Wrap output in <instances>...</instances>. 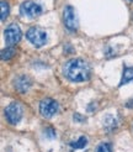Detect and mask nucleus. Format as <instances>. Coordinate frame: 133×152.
<instances>
[{"mask_svg":"<svg viewBox=\"0 0 133 152\" xmlns=\"http://www.w3.org/2000/svg\"><path fill=\"white\" fill-rule=\"evenodd\" d=\"M63 73L70 82L81 83V82L89 80L91 71H90V66L84 59L74 58L65 63L63 68Z\"/></svg>","mask_w":133,"mask_h":152,"instance_id":"f257e3e1","label":"nucleus"},{"mask_svg":"<svg viewBox=\"0 0 133 152\" xmlns=\"http://www.w3.org/2000/svg\"><path fill=\"white\" fill-rule=\"evenodd\" d=\"M26 39L35 47H42L47 42V34L40 27H31L26 32Z\"/></svg>","mask_w":133,"mask_h":152,"instance_id":"f03ea898","label":"nucleus"},{"mask_svg":"<svg viewBox=\"0 0 133 152\" xmlns=\"http://www.w3.org/2000/svg\"><path fill=\"white\" fill-rule=\"evenodd\" d=\"M20 12L22 16L28 18V19H33L42 14V6L40 4H37L36 1H32V0H26V1L21 4Z\"/></svg>","mask_w":133,"mask_h":152,"instance_id":"7ed1b4c3","label":"nucleus"},{"mask_svg":"<svg viewBox=\"0 0 133 152\" xmlns=\"http://www.w3.org/2000/svg\"><path fill=\"white\" fill-rule=\"evenodd\" d=\"M5 118L11 125H16L22 119V106L19 103H11L5 108Z\"/></svg>","mask_w":133,"mask_h":152,"instance_id":"20e7f679","label":"nucleus"},{"mask_svg":"<svg viewBox=\"0 0 133 152\" xmlns=\"http://www.w3.org/2000/svg\"><path fill=\"white\" fill-rule=\"evenodd\" d=\"M40 113H41V115L46 119L53 118L58 113V103L53 99H51V98H46V99L41 100Z\"/></svg>","mask_w":133,"mask_h":152,"instance_id":"39448f33","label":"nucleus"},{"mask_svg":"<svg viewBox=\"0 0 133 152\" xmlns=\"http://www.w3.org/2000/svg\"><path fill=\"white\" fill-rule=\"evenodd\" d=\"M4 37H5V42H6L7 46H14V45H16L21 39L20 26L17 24H10L5 28Z\"/></svg>","mask_w":133,"mask_h":152,"instance_id":"423d86ee","label":"nucleus"},{"mask_svg":"<svg viewBox=\"0 0 133 152\" xmlns=\"http://www.w3.org/2000/svg\"><path fill=\"white\" fill-rule=\"evenodd\" d=\"M63 22H64V26L70 32H75L78 30V20L72 6H65V9L63 11Z\"/></svg>","mask_w":133,"mask_h":152,"instance_id":"0eeeda50","label":"nucleus"},{"mask_svg":"<svg viewBox=\"0 0 133 152\" xmlns=\"http://www.w3.org/2000/svg\"><path fill=\"white\" fill-rule=\"evenodd\" d=\"M14 87L19 93L24 94V93L28 92L30 87H31V79H30L27 75H19V77H16L14 80Z\"/></svg>","mask_w":133,"mask_h":152,"instance_id":"6e6552de","label":"nucleus"},{"mask_svg":"<svg viewBox=\"0 0 133 152\" xmlns=\"http://www.w3.org/2000/svg\"><path fill=\"white\" fill-rule=\"evenodd\" d=\"M133 80V67H124L123 68V74H122V80L121 86L127 84V83Z\"/></svg>","mask_w":133,"mask_h":152,"instance_id":"1a4fd4ad","label":"nucleus"},{"mask_svg":"<svg viewBox=\"0 0 133 152\" xmlns=\"http://www.w3.org/2000/svg\"><path fill=\"white\" fill-rule=\"evenodd\" d=\"M15 53H16V50L14 48V46L6 47L1 51V59L3 61H9L15 56Z\"/></svg>","mask_w":133,"mask_h":152,"instance_id":"9d476101","label":"nucleus"},{"mask_svg":"<svg viewBox=\"0 0 133 152\" xmlns=\"http://www.w3.org/2000/svg\"><path fill=\"white\" fill-rule=\"evenodd\" d=\"M86 143H87V139L85 136H81V137H79L77 141L70 142V147L74 150H81L86 146Z\"/></svg>","mask_w":133,"mask_h":152,"instance_id":"9b49d317","label":"nucleus"},{"mask_svg":"<svg viewBox=\"0 0 133 152\" xmlns=\"http://www.w3.org/2000/svg\"><path fill=\"white\" fill-rule=\"evenodd\" d=\"M103 126L106 129H110V130H113L116 127V118L112 115H107L103 118Z\"/></svg>","mask_w":133,"mask_h":152,"instance_id":"f8f14e48","label":"nucleus"},{"mask_svg":"<svg viewBox=\"0 0 133 152\" xmlns=\"http://www.w3.org/2000/svg\"><path fill=\"white\" fill-rule=\"evenodd\" d=\"M0 5H1V21H5L6 18L9 16L10 6H9V4L5 1V0H1V1H0Z\"/></svg>","mask_w":133,"mask_h":152,"instance_id":"ddd939ff","label":"nucleus"},{"mask_svg":"<svg viewBox=\"0 0 133 152\" xmlns=\"http://www.w3.org/2000/svg\"><path fill=\"white\" fill-rule=\"evenodd\" d=\"M96 152H112V145L108 142H102L96 147Z\"/></svg>","mask_w":133,"mask_h":152,"instance_id":"4468645a","label":"nucleus"},{"mask_svg":"<svg viewBox=\"0 0 133 152\" xmlns=\"http://www.w3.org/2000/svg\"><path fill=\"white\" fill-rule=\"evenodd\" d=\"M74 121H81V123H83V121H85L84 120V118L81 116V115H79V114H74Z\"/></svg>","mask_w":133,"mask_h":152,"instance_id":"2eb2a0df","label":"nucleus"},{"mask_svg":"<svg viewBox=\"0 0 133 152\" xmlns=\"http://www.w3.org/2000/svg\"><path fill=\"white\" fill-rule=\"evenodd\" d=\"M128 1H133V0H128Z\"/></svg>","mask_w":133,"mask_h":152,"instance_id":"dca6fc26","label":"nucleus"}]
</instances>
